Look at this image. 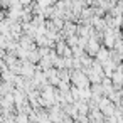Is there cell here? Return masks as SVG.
<instances>
[{"mask_svg": "<svg viewBox=\"0 0 123 123\" xmlns=\"http://www.w3.org/2000/svg\"><path fill=\"white\" fill-rule=\"evenodd\" d=\"M27 120H29V118H27L25 111H22V113H20V115L17 116V123H27Z\"/></svg>", "mask_w": 123, "mask_h": 123, "instance_id": "obj_3", "label": "cell"}, {"mask_svg": "<svg viewBox=\"0 0 123 123\" xmlns=\"http://www.w3.org/2000/svg\"><path fill=\"white\" fill-rule=\"evenodd\" d=\"M98 51H99V46H98L96 39L89 37V41H88V44H86V52H88L89 56H96Z\"/></svg>", "mask_w": 123, "mask_h": 123, "instance_id": "obj_1", "label": "cell"}, {"mask_svg": "<svg viewBox=\"0 0 123 123\" xmlns=\"http://www.w3.org/2000/svg\"><path fill=\"white\" fill-rule=\"evenodd\" d=\"M19 4H20V7H31L34 2L32 0H19Z\"/></svg>", "mask_w": 123, "mask_h": 123, "instance_id": "obj_4", "label": "cell"}, {"mask_svg": "<svg viewBox=\"0 0 123 123\" xmlns=\"http://www.w3.org/2000/svg\"><path fill=\"white\" fill-rule=\"evenodd\" d=\"M96 57H98V59H99L101 62H106V61H110L106 49H99V51H98V54H96Z\"/></svg>", "mask_w": 123, "mask_h": 123, "instance_id": "obj_2", "label": "cell"}]
</instances>
